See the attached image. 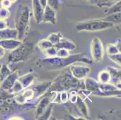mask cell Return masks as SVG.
Masks as SVG:
<instances>
[{"instance_id":"obj_1","label":"cell","mask_w":121,"mask_h":120,"mask_svg":"<svg viewBox=\"0 0 121 120\" xmlns=\"http://www.w3.org/2000/svg\"><path fill=\"white\" fill-rule=\"evenodd\" d=\"M85 55L78 54L70 55L65 58H60V57H52V58H47V59L43 60V66L49 69H59L71 66L73 64L77 62H84L89 63L90 61L84 57Z\"/></svg>"},{"instance_id":"obj_2","label":"cell","mask_w":121,"mask_h":120,"mask_svg":"<svg viewBox=\"0 0 121 120\" xmlns=\"http://www.w3.org/2000/svg\"><path fill=\"white\" fill-rule=\"evenodd\" d=\"M30 11L27 5L18 7L15 19V29L17 30L19 40L22 39L29 29Z\"/></svg>"},{"instance_id":"obj_3","label":"cell","mask_w":121,"mask_h":120,"mask_svg":"<svg viewBox=\"0 0 121 120\" xmlns=\"http://www.w3.org/2000/svg\"><path fill=\"white\" fill-rule=\"evenodd\" d=\"M114 24L106 21L102 19L85 21L78 23L76 25V29L78 31L98 32L112 28Z\"/></svg>"},{"instance_id":"obj_4","label":"cell","mask_w":121,"mask_h":120,"mask_svg":"<svg viewBox=\"0 0 121 120\" xmlns=\"http://www.w3.org/2000/svg\"><path fill=\"white\" fill-rule=\"evenodd\" d=\"M33 51V46L30 43H22L18 48L11 51L7 58L9 63H15L27 60Z\"/></svg>"},{"instance_id":"obj_5","label":"cell","mask_w":121,"mask_h":120,"mask_svg":"<svg viewBox=\"0 0 121 120\" xmlns=\"http://www.w3.org/2000/svg\"><path fill=\"white\" fill-rule=\"evenodd\" d=\"M91 54L93 61L99 62L103 61L104 55V48L101 40L94 37L91 44Z\"/></svg>"},{"instance_id":"obj_6","label":"cell","mask_w":121,"mask_h":120,"mask_svg":"<svg viewBox=\"0 0 121 120\" xmlns=\"http://www.w3.org/2000/svg\"><path fill=\"white\" fill-rule=\"evenodd\" d=\"M70 72L73 77L78 80H82L91 73V69L88 66L84 65H74L70 66Z\"/></svg>"},{"instance_id":"obj_7","label":"cell","mask_w":121,"mask_h":120,"mask_svg":"<svg viewBox=\"0 0 121 120\" xmlns=\"http://www.w3.org/2000/svg\"><path fill=\"white\" fill-rule=\"evenodd\" d=\"M18 78L19 75L17 71L10 73L6 78H4L2 81L1 85H0V89L10 91L13 87L15 81L17 80Z\"/></svg>"},{"instance_id":"obj_8","label":"cell","mask_w":121,"mask_h":120,"mask_svg":"<svg viewBox=\"0 0 121 120\" xmlns=\"http://www.w3.org/2000/svg\"><path fill=\"white\" fill-rule=\"evenodd\" d=\"M55 95H47L43 97V98L41 99L37 106V108L36 111V118L38 119L39 116L43 114V112L45 110L48 108L51 103H52V101L54 99Z\"/></svg>"},{"instance_id":"obj_9","label":"cell","mask_w":121,"mask_h":120,"mask_svg":"<svg viewBox=\"0 0 121 120\" xmlns=\"http://www.w3.org/2000/svg\"><path fill=\"white\" fill-rule=\"evenodd\" d=\"M21 40L18 38H8V39L1 40H0V46L2 47L5 50H15L22 43Z\"/></svg>"},{"instance_id":"obj_10","label":"cell","mask_w":121,"mask_h":120,"mask_svg":"<svg viewBox=\"0 0 121 120\" xmlns=\"http://www.w3.org/2000/svg\"><path fill=\"white\" fill-rule=\"evenodd\" d=\"M42 22L51 23L52 24H56L57 23L56 10L48 5H47L44 8Z\"/></svg>"},{"instance_id":"obj_11","label":"cell","mask_w":121,"mask_h":120,"mask_svg":"<svg viewBox=\"0 0 121 120\" xmlns=\"http://www.w3.org/2000/svg\"><path fill=\"white\" fill-rule=\"evenodd\" d=\"M32 7L34 17L37 24L42 22L44 8L39 3V0H32Z\"/></svg>"},{"instance_id":"obj_12","label":"cell","mask_w":121,"mask_h":120,"mask_svg":"<svg viewBox=\"0 0 121 120\" xmlns=\"http://www.w3.org/2000/svg\"><path fill=\"white\" fill-rule=\"evenodd\" d=\"M19 82L21 85L23 90L30 86L35 84V81H36V76L35 74L33 73H28L17 78Z\"/></svg>"},{"instance_id":"obj_13","label":"cell","mask_w":121,"mask_h":120,"mask_svg":"<svg viewBox=\"0 0 121 120\" xmlns=\"http://www.w3.org/2000/svg\"><path fill=\"white\" fill-rule=\"evenodd\" d=\"M84 88L86 91L91 92V93L93 92L99 91V82L94 80L91 78L86 77L84 79Z\"/></svg>"},{"instance_id":"obj_14","label":"cell","mask_w":121,"mask_h":120,"mask_svg":"<svg viewBox=\"0 0 121 120\" xmlns=\"http://www.w3.org/2000/svg\"><path fill=\"white\" fill-rule=\"evenodd\" d=\"M57 49H65L69 51H72L76 48V46L74 43L69 40L64 38L63 37L57 45H54Z\"/></svg>"},{"instance_id":"obj_15","label":"cell","mask_w":121,"mask_h":120,"mask_svg":"<svg viewBox=\"0 0 121 120\" xmlns=\"http://www.w3.org/2000/svg\"><path fill=\"white\" fill-rule=\"evenodd\" d=\"M18 34L16 29H7L0 30V40L8 38H17Z\"/></svg>"},{"instance_id":"obj_16","label":"cell","mask_w":121,"mask_h":120,"mask_svg":"<svg viewBox=\"0 0 121 120\" xmlns=\"http://www.w3.org/2000/svg\"><path fill=\"white\" fill-rule=\"evenodd\" d=\"M76 107L78 109V111H80L82 116H84V118L87 117L88 115H89L88 109L87 108L86 104L84 102L82 98L78 96L77 101L76 102Z\"/></svg>"},{"instance_id":"obj_17","label":"cell","mask_w":121,"mask_h":120,"mask_svg":"<svg viewBox=\"0 0 121 120\" xmlns=\"http://www.w3.org/2000/svg\"><path fill=\"white\" fill-rule=\"evenodd\" d=\"M106 52L108 56L121 53V40H119L116 43L107 44Z\"/></svg>"},{"instance_id":"obj_18","label":"cell","mask_w":121,"mask_h":120,"mask_svg":"<svg viewBox=\"0 0 121 120\" xmlns=\"http://www.w3.org/2000/svg\"><path fill=\"white\" fill-rule=\"evenodd\" d=\"M91 94L94 96L98 97H116L121 96V90H117L116 91H98L96 92H92Z\"/></svg>"},{"instance_id":"obj_19","label":"cell","mask_w":121,"mask_h":120,"mask_svg":"<svg viewBox=\"0 0 121 120\" xmlns=\"http://www.w3.org/2000/svg\"><path fill=\"white\" fill-rule=\"evenodd\" d=\"M98 79V81L99 83L105 84V83H110L111 80V76L108 70L107 69H104V70H101L99 73Z\"/></svg>"},{"instance_id":"obj_20","label":"cell","mask_w":121,"mask_h":120,"mask_svg":"<svg viewBox=\"0 0 121 120\" xmlns=\"http://www.w3.org/2000/svg\"><path fill=\"white\" fill-rule=\"evenodd\" d=\"M102 19L106 21L110 22L113 23V24H120L121 23V12L118 13H113L111 15H108L105 16V17L101 18Z\"/></svg>"},{"instance_id":"obj_21","label":"cell","mask_w":121,"mask_h":120,"mask_svg":"<svg viewBox=\"0 0 121 120\" xmlns=\"http://www.w3.org/2000/svg\"><path fill=\"white\" fill-rule=\"evenodd\" d=\"M121 0H119L118 1L116 2L114 4L111 5L110 7L107 8V9L104 12V15L107 16V15H111L113 13L121 12Z\"/></svg>"},{"instance_id":"obj_22","label":"cell","mask_w":121,"mask_h":120,"mask_svg":"<svg viewBox=\"0 0 121 120\" xmlns=\"http://www.w3.org/2000/svg\"><path fill=\"white\" fill-rule=\"evenodd\" d=\"M63 38V35L60 32H56V33H51L48 37L47 39L50 41L53 45H57L60 40Z\"/></svg>"},{"instance_id":"obj_23","label":"cell","mask_w":121,"mask_h":120,"mask_svg":"<svg viewBox=\"0 0 121 120\" xmlns=\"http://www.w3.org/2000/svg\"><path fill=\"white\" fill-rule=\"evenodd\" d=\"M95 4L99 7L108 8L119 0H93Z\"/></svg>"},{"instance_id":"obj_24","label":"cell","mask_w":121,"mask_h":120,"mask_svg":"<svg viewBox=\"0 0 121 120\" xmlns=\"http://www.w3.org/2000/svg\"><path fill=\"white\" fill-rule=\"evenodd\" d=\"M37 46H38L39 48L40 49V50L43 52L47 49L51 48V47H52L54 45L47 38V39H42L40 40L38 42V43H37Z\"/></svg>"},{"instance_id":"obj_25","label":"cell","mask_w":121,"mask_h":120,"mask_svg":"<svg viewBox=\"0 0 121 120\" xmlns=\"http://www.w3.org/2000/svg\"><path fill=\"white\" fill-rule=\"evenodd\" d=\"M52 111V103H51L48 108L45 110L43 114L39 117V120H48Z\"/></svg>"},{"instance_id":"obj_26","label":"cell","mask_w":121,"mask_h":120,"mask_svg":"<svg viewBox=\"0 0 121 120\" xmlns=\"http://www.w3.org/2000/svg\"><path fill=\"white\" fill-rule=\"evenodd\" d=\"M11 73L9 67L7 64H3L0 67V78L3 81V79Z\"/></svg>"},{"instance_id":"obj_27","label":"cell","mask_w":121,"mask_h":120,"mask_svg":"<svg viewBox=\"0 0 121 120\" xmlns=\"http://www.w3.org/2000/svg\"><path fill=\"white\" fill-rule=\"evenodd\" d=\"M57 49L54 46H52V47L48 48V49L44 51L43 53L45 54L47 58H52V57H56V54H57Z\"/></svg>"},{"instance_id":"obj_28","label":"cell","mask_w":121,"mask_h":120,"mask_svg":"<svg viewBox=\"0 0 121 120\" xmlns=\"http://www.w3.org/2000/svg\"><path fill=\"white\" fill-rule=\"evenodd\" d=\"M10 11L9 8L1 7L0 8V19L6 20L10 16Z\"/></svg>"},{"instance_id":"obj_29","label":"cell","mask_w":121,"mask_h":120,"mask_svg":"<svg viewBox=\"0 0 121 120\" xmlns=\"http://www.w3.org/2000/svg\"><path fill=\"white\" fill-rule=\"evenodd\" d=\"M110 59L111 61H113L114 63L116 64V65H117L118 66L121 67V53H119V54H116L112 55H109L108 56Z\"/></svg>"},{"instance_id":"obj_30","label":"cell","mask_w":121,"mask_h":120,"mask_svg":"<svg viewBox=\"0 0 121 120\" xmlns=\"http://www.w3.org/2000/svg\"><path fill=\"white\" fill-rule=\"evenodd\" d=\"M70 52L69 50L65 49H57L56 57H60V58H65L70 55Z\"/></svg>"},{"instance_id":"obj_31","label":"cell","mask_w":121,"mask_h":120,"mask_svg":"<svg viewBox=\"0 0 121 120\" xmlns=\"http://www.w3.org/2000/svg\"><path fill=\"white\" fill-rule=\"evenodd\" d=\"M78 94L77 92H76L74 90H72L71 92H70V94H69V99L70 100L71 102L73 104H75L77 101L78 100Z\"/></svg>"},{"instance_id":"obj_32","label":"cell","mask_w":121,"mask_h":120,"mask_svg":"<svg viewBox=\"0 0 121 120\" xmlns=\"http://www.w3.org/2000/svg\"><path fill=\"white\" fill-rule=\"evenodd\" d=\"M48 5L57 11L59 8V1L58 0H48Z\"/></svg>"},{"instance_id":"obj_33","label":"cell","mask_w":121,"mask_h":120,"mask_svg":"<svg viewBox=\"0 0 121 120\" xmlns=\"http://www.w3.org/2000/svg\"><path fill=\"white\" fill-rule=\"evenodd\" d=\"M8 28V24L6 20L0 19V30Z\"/></svg>"},{"instance_id":"obj_34","label":"cell","mask_w":121,"mask_h":120,"mask_svg":"<svg viewBox=\"0 0 121 120\" xmlns=\"http://www.w3.org/2000/svg\"><path fill=\"white\" fill-rule=\"evenodd\" d=\"M12 3L9 1V0H2L1 2V7H4V8H9L10 6L12 5Z\"/></svg>"},{"instance_id":"obj_35","label":"cell","mask_w":121,"mask_h":120,"mask_svg":"<svg viewBox=\"0 0 121 120\" xmlns=\"http://www.w3.org/2000/svg\"><path fill=\"white\" fill-rule=\"evenodd\" d=\"M39 1L43 8L48 5V0H39Z\"/></svg>"},{"instance_id":"obj_36","label":"cell","mask_w":121,"mask_h":120,"mask_svg":"<svg viewBox=\"0 0 121 120\" xmlns=\"http://www.w3.org/2000/svg\"><path fill=\"white\" fill-rule=\"evenodd\" d=\"M5 50L0 46V59H1L5 55Z\"/></svg>"},{"instance_id":"obj_37","label":"cell","mask_w":121,"mask_h":120,"mask_svg":"<svg viewBox=\"0 0 121 120\" xmlns=\"http://www.w3.org/2000/svg\"><path fill=\"white\" fill-rule=\"evenodd\" d=\"M9 1L12 4H13V3H15L17 0H9Z\"/></svg>"},{"instance_id":"obj_38","label":"cell","mask_w":121,"mask_h":120,"mask_svg":"<svg viewBox=\"0 0 121 120\" xmlns=\"http://www.w3.org/2000/svg\"><path fill=\"white\" fill-rule=\"evenodd\" d=\"M1 78H0V85H1Z\"/></svg>"}]
</instances>
